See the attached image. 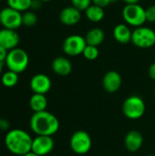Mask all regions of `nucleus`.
<instances>
[{"label":"nucleus","instance_id":"obj_1","mask_svg":"<svg viewBox=\"0 0 155 156\" xmlns=\"http://www.w3.org/2000/svg\"><path fill=\"white\" fill-rule=\"evenodd\" d=\"M29 126L36 135L53 136L59 130V121L53 113L44 111L33 113Z\"/></svg>","mask_w":155,"mask_h":156},{"label":"nucleus","instance_id":"obj_2","mask_svg":"<svg viewBox=\"0 0 155 156\" xmlns=\"http://www.w3.org/2000/svg\"><path fill=\"white\" fill-rule=\"evenodd\" d=\"M33 138L26 131L21 129H12L5 136V145L13 154L25 155L32 148Z\"/></svg>","mask_w":155,"mask_h":156},{"label":"nucleus","instance_id":"obj_3","mask_svg":"<svg viewBox=\"0 0 155 156\" xmlns=\"http://www.w3.org/2000/svg\"><path fill=\"white\" fill-rule=\"evenodd\" d=\"M29 58L26 50L20 48H16L8 51L5 59V66L8 70L14 71L17 74L24 72L28 67Z\"/></svg>","mask_w":155,"mask_h":156},{"label":"nucleus","instance_id":"obj_4","mask_svg":"<svg viewBox=\"0 0 155 156\" xmlns=\"http://www.w3.org/2000/svg\"><path fill=\"white\" fill-rule=\"evenodd\" d=\"M122 15L125 23L135 28L143 26L147 21L145 9L139 4L126 5L122 9Z\"/></svg>","mask_w":155,"mask_h":156},{"label":"nucleus","instance_id":"obj_5","mask_svg":"<svg viewBox=\"0 0 155 156\" xmlns=\"http://www.w3.org/2000/svg\"><path fill=\"white\" fill-rule=\"evenodd\" d=\"M146 110L144 101L137 95L128 97L122 104L123 114L131 120H137L143 116Z\"/></svg>","mask_w":155,"mask_h":156},{"label":"nucleus","instance_id":"obj_6","mask_svg":"<svg viewBox=\"0 0 155 156\" xmlns=\"http://www.w3.org/2000/svg\"><path fill=\"white\" fill-rule=\"evenodd\" d=\"M132 43L140 48H150L155 45V31L148 27H139L132 30Z\"/></svg>","mask_w":155,"mask_h":156},{"label":"nucleus","instance_id":"obj_7","mask_svg":"<svg viewBox=\"0 0 155 156\" xmlns=\"http://www.w3.org/2000/svg\"><path fill=\"white\" fill-rule=\"evenodd\" d=\"M71 150L77 154H85L90 152L92 141L90 134L85 131H78L74 133L69 141Z\"/></svg>","mask_w":155,"mask_h":156},{"label":"nucleus","instance_id":"obj_8","mask_svg":"<svg viewBox=\"0 0 155 156\" xmlns=\"http://www.w3.org/2000/svg\"><path fill=\"white\" fill-rule=\"evenodd\" d=\"M86 46L87 43L85 37L78 34H73L64 39L62 44V49L66 55L75 57L82 54Z\"/></svg>","mask_w":155,"mask_h":156},{"label":"nucleus","instance_id":"obj_9","mask_svg":"<svg viewBox=\"0 0 155 156\" xmlns=\"http://www.w3.org/2000/svg\"><path fill=\"white\" fill-rule=\"evenodd\" d=\"M0 24L4 28L16 30L22 24V13L9 7H4L0 10Z\"/></svg>","mask_w":155,"mask_h":156},{"label":"nucleus","instance_id":"obj_10","mask_svg":"<svg viewBox=\"0 0 155 156\" xmlns=\"http://www.w3.org/2000/svg\"><path fill=\"white\" fill-rule=\"evenodd\" d=\"M54 148V140L52 136L37 135L33 139L31 151L40 156H45L52 152Z\"/></svg>","mask_w":155,"mask_h":156},{"label":"nucleus","instance_id":"obj_11","mask_svg":"<svg viewBox=\"0 0 155 156\" xmlns=\"http://www.w3.org/2000/svg\"><path fill=\"white\" fill-rule=\"evenodd\" d=\"M29 86L34 93L45 95L50 90L52 83L50 78L48 75L43 73H38L31 78Z\"/></svg>","mask_w":155,"mask_h":156},{"label":"nucleus","instance_id":"obj_12","mask_svg":"<svg viewBox=\"0 0 155 156\" xmlns=\"http://www.w3.org/2000/svg\"><path fill=\"white\" fill-rule=\"evenodd\" d=\"M19 41L20 37L16 30L8 28L0 29V47L10 51L17 48Z\"/></svg>","mask_w":155,"mask_h":156},{"label":"nucleus","instance_id":"obj_13","mask_svg":"<svg viewBox=\"0 0 155 156\" xmlns=\"http://www.w3.org/2000/svg\"><path fill=\"white\" fill-rule=\"evenodd\" d=\"M122 76L115 70L108 71L102 79V86L104 90L109 93H114L118 91L122 86Z\"/></svg>","mask_w":155,"mask_h":156},{"label":"nucleus","instance_id":"obj_14","mask_svg":"<svg viewBox=\"0 0 155 156\" xmlns=\"http://www.w3.org/2000/svg\"><path fill=\"white\" fill-rule=\"evenodd\" d=\"M81 19V11L73 5L64 7L59 13V21L65 26H75Z\"/></svg>","mask_w":155,"mask_h":156},{"label":"nucleus","instance_id":"obj_15","mask_svg":"<svg viewBox=\"0 0 155 156\" xmlns=\"http://www.w3.org/2000/svg\"><path fill=\"white\" fill-rule=\"evenodd\" d=\"M143 134L135 130L129 132L124 138L125 148L131 153H135L139 151L143 146Z\"/></svg>","mask_w":155,"mask_h":156},{"label":"nucleus","instance_id":"obj_16","mask_svg":"<svg viewBox=\"0 0 155 156\" xmlns=\"http://www.w3.org/2000/svg\"><path fill=\"white\" fill-rule=\"evenodd\" d=\"M52 70L55 74L65 77L70 74L72 71V64L66 57H57L53 59L51 64Z\"/></svg>","mask_w":155,"mask_h":156},{"label":"nucleus","instance_id":"obj_17","mask_svg":"<svg viewBox=\"0 0 155 156\" xmlns=\"http://www.w3.org/2000/svg\"><path fill=\"white\" fill-rule=\"evenodd\" d=\"M132 30L127 24H118L113 28V37L121 44H128L132 42Z\"/></svg>","mask_w":155,"mask_h":156},{"label":"nucleus","instance_id":"obj_18","mask_svg":"<svg viewBox=\"0 0 155 156\" xmlns=\"http://www.w3.org/2000/svg\"><path fill=\"white\" fill-rule=\"evenodd\" d=\"M105 39V33L104 31L100 27H93L90 29L86 36L85 40L87 45L99 47Z\"/></svg>","mask_w":155,"mask_h":156},{"label":"nucleus","instance_id":"obj_19","mask_svg":"<svg viewBox=\"0 0 155 156\" xmlns=\"http://www.w3.org/2000/svg\"><path fill=\"white\" fill-rule=\"evenodd\" d=\"M29 106L34 112H44L48 107V100L44 94L34 93L29 99Z\"/></svg>","mask_w":155,"mask_h":156},{"label":"nucleus","instance_id":"obj_20","mask_svg":"<svg viewBox=\"0 0 155 156\" xmlns=\"http://www.w3.org/2000/svg\"><path fill=\"white\" fill-rule=\"evenodd\" d=\"M86 17L92 23H99L100 22L105 16L104 8L98 6L96 5H90L85 11Z\"/></svg>","mask_w":155,"mask_h":156},{"label":"nucleus","instance_id":"obj_21","mask_svg":"<svg viewBox=\"0 0 155 156\" xmlns=\"http://www.w3.org/2000/svg\"><path fill=\"white\" fill-rule=\"evenodd\" d=\"M0 78H1V83L3 84V86L6 88L15 87L18 83V80H19L18 74L11 70H7L4 72Z\"/></svg>","mask_w":155,"mask_h":156},{"label":"nucleus","instance_id":"obj_22","mask_svg":"<svg viewBox=\"0 0 155 156\" xmlns=\"http://www.w3.org/2000/svg\"><path fill=\"white\" fill-rule=\"evenodd\" d=\"M7 6L20 12L24 13L31 8L32 0H6Z\"/></svg>","mask_w":155,"mask_h":156},{"label":"nucleus","instance_id":"obj_23","mask_svg":"<svg viewBox=\"0 0 155 156\" xmlns=\"http://www.w3.org/2000/svg\"><path fill=\"white\" fill-rule=\"evenodd\" d=\"M37 23V16L33 11L22 13V24L26 27H33Z\"/></svg>","mask_w":155,"mask_h":156},{"label":"nucleus","instance_id":"obj_24","mask_svg":"<svg viewBox=\"0 0 155 156\" xmlns=\"http://www.w3.org/2000/svg\"><path fill=\"white\" fill-rule=\"evenodd\" d=\"M99 54L100 52H99L98 47L90 46V45H87L82 53L83 57L88 60H95L96 58H98Z\"/></svg>","mask_w":155,"mask_h":156},{"label":"nucleus","instance_id":"obj_25","mask_svg":"<svg viewBox=\"0 0 155 156\" xmlns=\"http://www.w3.org/2000/svg\"><path fill=\"white\" fill-rule=\"evenodd\" d=\"M73 6L80 11H85L90 5H92V0H70Z\"/></svg>","mask_w":155,"mask_h":156},{"label":"nucleus","instance_id":"obj_26","mask_svg":"<svg viewBox=\"0 0 155 156\" xmlns=\"http://www.w3.org/2000/svg\"><path fill=\"white\" fill-rule=\"evenodd\" d=\"M146 20L150 23H155V5H150L145 9Z\"/></svg>","mask_w":155,"mask_h":156},{"label":"nucleus","instance_id":"obj_27","mask_svg":"<svg viewBox=\"0 0 155 156\" xmlns=\"http://www.w3.org/2000/svg\"><path fill=\"white\" fill-rule=\"evenodd\" d=\"M92 4L102 8H105L111 4V0H92Z\"/></svg>","mask_w":155,"mask_h":156},{"label":"nucleus","instance_id":"obj_28","mask_svg":"<svg viewBox=\"0 0 155 156\" xmlns=\"http://www.w3.org/2000/svg\"><path fill=\"white\" fill-rule=\"evenodd\" d=\"M10 127V123L5 119H0V131H7Z\"/></svg>","mask_w":155,"mask_h":156},{"label":"nucleus","instance_id":"obj_29","mask_svg":"<svg viewBox=\"0 0 155 156\" xmlns=\"http://www.w3.org/2000/svg\"><path fill=\"white\" fill-rule=\"evenodd\" d=\"M7 54H8V50L0 47V62H2V63L5 62V59L7 58Z\"/></svg>","mask_w":155,"mask_h":156},{"label":"nucleus","instance_id":"obj_30","mask_svg":"<svg viewBox=\"0 0 155 156\" xmlns=\"http://www.w3.org/2000/svg\"><path fill=\"white\" fill-rule=\"evenodd\" d=\"M41 4H42V1L41 0H32L31 9H34V10L39 9L41 7Z\"/></svg>","mask_w":155,"mask_h":156},{"label":"nucleus","instance_id":"obj_31","mask_svg":"<svg viewBox=\"0 0 155 156\" xmlns=\"http://www.w3.org/2000/svg\"><path fill=\"white\" fill-rule=\"evenodd\" d=\"M149 76L153 80H155V62L152 63L149 68Z\"/></svg>","mask_w":155,"mask_h":156},{"label":"nucleus","instance_id":"obj_32","mask_svg":"<svg viewBox=\"0 0 155 156\" xmlns=\"http://www.w3.org/2000/svg\"><path fill=\"white\" fill-rule=\"evenodd\" d=\"M123 1L126 5H132V4H139L141 0H122Z\"/></svg>","mask_w":155,"mask_h":156},{"label":"nucleus","instance_id":"obj_33","mask_svg":"<svg viewBox=\"0 0 155 156\" xmlns=\"http://www.w3.org/2000/svg\"><path fill=\"white\" fill-rule=\"evenodd\" d=\"M23 156H40L38 155V154H35L34 152H32V151H30L29 153H27V154H26L25 155Z\"/></svg>","mask_w":155,"mask_h":156},{"label":"nucleus","instance_id":"obj_34","mask_svg":"<svg viewBox=\"0 0 155 156\" xmlns=\"http://www.w3.org/2000/svg\"><path fill=\"white\" fill-rule=\"evenodd\" d=\"M3 65H4V63H2V62H0V77L2 76V72H3Z\"/></svg>","mask_w":155,"mask_h":156},{"label":"nucleus","instance_id":"obj_35","mask_svg":"<svg viewBox=\"0 0 155 156\" xmlns=\"http://www.w3.org/2000/svg\"><path fill=\"white\" fill-rule=\"evenodd\" d=\"M42 2H49V1H51V0H41Z\"/></svg>","mask_w":155,"mask_h":156},{"label":"nucleus","instance_id":"obj_36","mask_svg":"<svg viewBox=\"0 0 155 156\" xmlns=\"http://www.w3.org/2000/svg\"><path fill=\"white\" fill-rule=\"evenodd\" d=\"M116 1H118V0H111V3H113V2H116Z\"/></svg>","mask_w":155,"mask_h":156},{"label":"nucleus","instance_id":"obj_37","mask_svg":"<svg viewBox=\"0 0 155 156\" xmlns=\"http://www.w3.org/2000/svg\"><path fill=\"white\" fill-rule=\"evenodd\" d=\"M146 156H155V155H153V154H149V155H146Z\"/></svg>","mask_w":155,"mask_h":156},{"label":"nucleus","instance_id":"obj_38","mask_svg":"<svg viewBox=\"0 0 155 156\" xmlns=\"http://www.w3.org/2000/svg\"><path fill=\"white\" fill-rule=\"evenodd\" d=\"M0 1H5V0H0ZM5 1H6V0H5Z\"/></svg>","mask_w":155,"mask_h":156},{"label":"nucleus","instance_id":"obj_39","mask_svg":"<svg viewBox=\"0 0 155 156\" xmlns=\"http://www.w3.org/2000/svg\"><path fill=\"white\" fill-rule=\"evenodd\" d=\"M154 94H155V90H154Z\"/></svg>","mask_w":155,"mask_h":156}]
</instances>
